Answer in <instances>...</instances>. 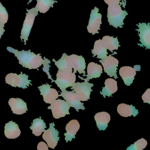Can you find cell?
Masks as SVG:
<instances>
[{"label": "cell", "mask_w": 150, "mask_h": 150, "mask_svg": "<svg viewBox=\"0 0 150 150\" xmlns=\"http://www.w3.org/2000/svg\"><path fill=\"white\" fill-rule=\"evenodd\" d=\"M18 74L16 73H10L6 77V82L13 87L22 88L25 89L29 86L30 84L32 85L31 80H28V75L23 74Z\"/></svg>", "instance_id": "cell-5"}, {"label": "cell", "mask_w": 150, "mask_h": 150, "mask_svg": "<svg viewBox=\"0 0 150 150\" xmlns=\"http://www.w3.org/2000/svg\"><path fill=\"white\" fill-rule=\"evenodd\" d=\"M5 31L6 30L4 29V27H3L1 24H0V40Z\"/></svg>", "instance_id": "cell-33"}, {"label": "cell", "mask_w": 150, "mask_h": 150, "mask_svg": "<svg viewBox=\"0 0 150 150\" xmlns=\"http://www.w3.org/2000/svg\"><path fill=\"white\" fill-rule=\"evenodd\" d=\"M99 9L95 7L94 9L91 11L89 22L87 28L88 33L93 35L98 34V30H100V27L102 24V15L99 13Z\"/></svg>", "instance_id": "cell-9"}, {"label": "cell", "mask_w": 150, "mask_h": 150, "mask_svg": "<svg viewBox=\"0 0 150 150\" xmlns=\"http://www.w3.org/2000/svg\"><path fill=\"white\" fill-rule=\"evenodd\" d=\"M7 50L9 52L14 54L19 60V64L25 68H28L30 70L38 69V67L43 65V71L47 74L49 79L52 80V82L54 81L49 72V69L51 67L50 65L51 61L45 58V57H44V59H43L41 56V54L36 55L34 52H31L30 50L28 51L23 50L21 51H19L18 50L10 47H8Z\"/></svg>", "instance_id": "cell-1"}, {"label": "cell", "mask_w": 150, "mask_h": 150, "mask_svg": "<svg viewBox=\"0 0 150 150\" xmlns=\"http://www.w3.org/2000/svg\"><path fill=\"white\" fill-rule=\"evenodd\" d=\"M54 123L50 124V128L48 129L45 130L42 138L47 143L48 146L54 149L57 146L59 140V132L55 128Z\"/></svg>", "instance_id": "cell-10"}, {"label": "cell", "mask_w": 150, "mask_h": 150, "mask_svg": "<svg viewBox=\"0 0 150 150\" xmlns=\"http://www.w3.org/2000/svg\"><path fill=\"white\" fill-rule=\"evenodd\" d=\"M102 40L104 43L107 49L109 50L112 52L113 50H118V47L120 46L117 37L114 38L113 36H105L103 38Z\"/></svg>", "instance_id": "cell-27"}, {"label": "cell", "mask_w": 150, "mask_h": 150, "mask_svg": "<svg viewBox=\"0 0 150 150\" xmlns=\"http://www.w3.org/2000/svg\"><path fill=\"white\" fill-rule=\"evenodd\" d=\"M30 129L32 130L33 134L37 137L40 136L46 128V124L42 119L40 118H36L33 120V123L30 126Z\"/></svg>", "instance_id": "cell-26"}, {"label": "cell", "mask_w": 150, "mask_h": 150, "mask_svg": "<svg viewBox=\"0 0 150 150\" xmlns=\"http://www.w3.org/2000/svg\"><path fill=\"white\" fill-rule=\"evenodd\" d=\"M27 11L21 36V40L22 42H24V45L27 44L26 42L28 40L31 29L34 25L35 18L38 15V11L35 8L30 9L27 8Z\"/></svg>", "instance_id": "cell-3"}, {"label": "cell", "mask_w": 150, "mask_h": 150, "mask_svg": "<svg viewBox=\"0 0 150 150\" xmlns=\"http://www.w3.org/2000/svg\"><path fill=\"white\" fill-rule=\"evenodd\" d=\"M119 74L125 84L129 86L134 80V77L136 75V71L135 68L131 67H123L119 70Z\"/></svg>", "instance_id": "cell-16"}, {"label": "cell", "mask_w": 150, "mask_h": 150, "mask_svg": "<svg viewBox=\"0 0 150 150\" xmlns=\"http://www.w3.org/2000/svg\"><path fill=\"white\" fill-rule=\"evenodd\" d=\"M33 0H30L28 4ZM37 1V4L35 8L37 9L38 12L40 13H45L49 11L51 7L53 8V4L55 3H57L58 1L54 0H36Z\"/></svg>", "instance_id": "cell-25"}, {"label": "cell", "mask_w": 150, "mask_h": 150, "mask_svg": "<svg viewBox=\"0 0 150 150\" xmlns=\"http://www.w3.org/2000/svg\"><path fill=\"white\" fill-rule=\"evenodd\" d=\"M74 73L65 71H58L57 80L54 81L61 91L65 90L69 87H72L75 83L76 75Z\"/></svg>", "instance_id": "cell-4"}, {"label": "cell", "mask_w": 150, "mask_h": 150, "mask_svg": "<svg viewBox=\"0 0 150 150\" xmlns=\"http://www.w3.org/2000/svg\"><path fill=\"white\" fill-rule=\"evenodd\" d=\"M107 50L102 40L101 39L97 40L95 42L94 49L92 50L93 57L97 56V58L103 59L107 57L108 54Z\"/></svg>", "instance_id": "cell-21"}, {"label": "cell", "mask_w": 150, "mask_h": 150, "mask_svg": "<svg viewBox=\"0 0 150 150\" xmlns=\"http://www.w3.org/2000/svg\"><path fill=\"white\" fill-rule=\"evenodd\" d=\"M99 61L104 68V72L108 75L110 77H114L115 79H117V67L118 66L119 62L117 59L110 55Z\"/></svg>", "instance_id": "cell-8"}, {"label": "cell", "mask_w": 150, "mask_h": 150, "mask_svg": "<svg viewBox=\"0 0 150 150\" xmlns=\"http://www.w3.org/2000/svg\"><path fill=\"white\" fill-rule=\"evenodd\" d=\"M70 108L71 106L67 102L61 99H58L55 100L51 103L50 106L48 107V108L51 110L54 118L59 119L70 114L69 111Z\"/></svg>", "instance_id": "cell-6"}, {"label": "cell", "mask_w": 150, "mask_h": 150, "mask_svg": "<svg viewBox=\"0 0 150 150\" xmlns=\"http://www.w3.org/2000/svg\"><path fill=\"white\" fill-rule=\"evenodd\" d=\"M8 104L13 113L16 115H23L28 110L27 103L20 98H11L8 101Z\"/></svg>", "instance_id": "cell-15"}, {"label": "cell", "mask_w": 150, "mask_h": 150, "mask_svg": "<svg viewBox=\"0 0 150 150\" xmlns=\"http://www.w3.org/2000/svg\"><path fill=\"white\" fill-rule=\"evenodd\" d=\"M55 62V65L58 67L59 71L72 72V67L69 60V56L66 53L63 54L62 57L58 61H56L55 59H52Z\"/></svg>", "instance_id": "cell-24"}, {"label": "cell", "mask_w": 150, "mask_h": 150, "mask_svg": "<svg viewBox=\"0 0 150 150\" xmlns=\"http://www.w3.org/2000/svg\"><path fill=\"white\" fill-rule=\"evenodd\" d=\"M147 142L146 139L144 138L138 139L133 144L131 145L127 150H142L144 149L147 146Z\"/></svg>", "instance_id": "cell-28"}, {"label": "cell", "mask_w": 150, "mask_h": 150, "mask_svg": "<svg viewBox=\"0 0 150 150\" xmlns=\"http://www.w3.org/2000/svg\"><path fill=\"white\" fill-rule=\"evenodd\" d=\"M93 86V84L88 83V81L77 82L74 84L71 89L77 94L81 101H86L90 99L92 87Z\"/></svg>", "instance_id": "cell-7"}, {"label": "cell", "mask_w": 150, "mask_h": 150, "mask_svg": "<svg viewBox=\"0 0 150 150\" xmlns=\"http://www.w3.org/2000/svg\"><path fill=\"white\" fill-rule=\"evenodd\" d=\"M121 0H104V2L108 5V6L119 5Z\"/></svg>", "instance_id": "cell-32"}, {"label": "cell", "mask_w": 150, "mask_h": 150, "mask_svg": "<svg viewBox=\"0 0 150 150\" xmlns=\"http://www.w3.org/2000/svg\"><path fill=\"white\" fill-rule=\"evenodd\" d=\"M142 100L144 101V103L150 104V89L148 88L145 91L142 96Z\"/></svg>", "instance_id": "cell-30"}, {"label": "cell", "mask_w": 150, "mask_h": 150, "mask_svg": "<svg viewBox=\"0 0 150 150\" xmlns=\"http://www.w3.org/2000/svg\"><path fill=\"white\" fill-rule=\"evenodd\" d=\"M138 29H136L139 33V36L140 39L139 42L141 44H138L141 47L144 46L146 49L150 48V23H139L137 24Z\"/></svg>", "instance_id": "cell-11"}, {"label": "cell", "mask_w": 150, "mask_h": 150, "mask_svg": "<svg viewBox=\"0 0 150 150\" xmlns=\"http://www.w3.org/2000/svg\"><path fill=\"white\" fill-rule=\"evenodd\" d=\"M59 96H62L71 107L74 108L77 111L79 109H85L84 103L81 102L77 94L74 91H67L66 89L62 90Z\"/></svg>", "instance_id": "cell-12"}, {"label": "cell", "mask_w": 150, "mask_h": 150, "mask_svg": "<svg viewBox=\"0 0 150 150\" xmlns=\"http://www.w3.org/2000/svg\"><path fill=\"white\" fill-rule=\"evenodd\" d=\"M97 127L100 130H105L108 126V124L110 120V115L106 112L96 113L94 116Z\"/></svg>", "instance_id": "cell-20"}, {"label": "cell", "mask_w": 150, "mask_h": 150, "mask_svg": "<svg viewBox=\"0 0 150 150\" xmlns=\"http://www.w3.org/2000/svg\"><path fill=\"white\" fill-rule=\"evenodd\" d=\"M51 86H50L47 83L38 87L41 95L43 96V97L44 101L49 104L52 103L59 97L58 92L56 89L51 88Z\"/></svg>", "instance_id": "cell-13"}, {"label": "cell", "mask_w": 150, "mask_h": 150, "mask_svg": "<svg viewBox=\"0 0 150 150\" xmlns=\"http://www.w3.org/2000/svg\"><path fill=\"white\" fill-rule=\"evenodd\" d=\"M49 146L46 144V143L45 142L42 141L40 142L39 144H38V145L37 146V149L38 150H49L48 148Z\"/></svg>", "instance_id": "cell-31"}, {"label": "cell", "mask_w": 150, "mask_h": 150, "mask_svg": "<svg viewBox=\"0 0 150 150\" xmlns=\"http://www.w3.org/2000/svg\"><path fill=\"white\" fill-rule=\"evenodd\" d=\"M118 114L124 117H128L133 115L135 117L138 114V110L132 105H129L125 103H121L117 107Z\"/></svg>", "instance_id": "cell-22"}, {"label": "cell", "mask_w": 150, "mask_h": 150, "mask_svg": "<svg viewBox=\"0 0 150 150\" xmlns=\"http://www.w3.org/2000/svg\"><path fill=\"white\" fill-rule=\"evenodd\" d=\"M105 86L101 93L104 98L106 96L109 97L117 90V82L114 79L110 78L107 79L105 81Z\"/></svg>", "instance_id": "cell-23"}, {"label": "cell", "mask_w": 150, "mask_h": 150, "mask_svg": "<svg viewBox=\"0 0 150 150\" xmlns=\"http://www.w3.org/2000/svg\"><path fill=\"white\" fill-rule=\"evenodd\" d=\"M5 135L8 139H16L21 134L19 125L14 122L11 121L6 123L5 126Z\"/></svg>", "instance_id": "cell-19"}, {"label": "cell", "mask_w": 150, "mask_h": 150, "mask_svg": "<svg viewBox=\"0 0 150 150\" xmlns=\"http://www.w3.org/2000/svg\"><path fill=\"white\" fill-rule=\"evenodd\" d=\"M8 20V14L6 8L0 2V24L5 27V24Z\"/></svg>", "instance_id": "cell-29"}, {"label": "cell", "mask_w": 150, "mask_h": 150, "mask_svg": "<svg viewBox=\"0 0 150 150\" xmlns=\"http://www.w3.org/2000/svg\"><path fill=\"white\" fill-rule=\"evenodd\" d=\"M103 73L102 67L100 65L91 62L88 64L87 67V75L86 79H82L85 81H88L93 78H99Z\"/></svg>", "instance_id": "cell-18"}, {"label": "cell", "mask_w": 150, "mask_h": 150, "mask_svg": "<svg viewBox=\"0 0 150 150\" xmlns=\"http://www.w3.org/2000/svg\"><path fill=\"white\" fill-rule=\"evenodd\" d=\"M69 59L72 67L74 71V73H76L77 71H78L80 74H84V76H85L86 64L84 58L81 56L73 54L69 56Z\"/></svg>", "instance_id": "cell-14"}, {"label": "cell", "mask_w": 150, "mask_h": 150, "mask_svg": "<svg viewBox=\"0 0 150 150\" xmlns=\"http://www.w3.org/2000/svg\"><path fill=\"white\" fill-rule=\"evenodd\" d=\"M121 5L109 6L108 8V22L110 25L117 28H122L124 20L128 14L125 10H122Z\"/></svg>", "instance_id": "cell-2"}, {"label": "cell", "mask_w": 150, "mask_h": 150, "mask_svg": "<svg viewBox=\"0 0 150 150\" xmlns=\"http://www.w3.org/2000/svg\"><path fill=\"white\" fill-rule=\"evenodd\" d=\"M80 127L79 123L77 120H71L67 124L66 126L67 132L64 134L67 142L71 141L72 139L75 138V135L79 129Z\"/></svg>", "instance_id": "cell-17"}]
</instances>
